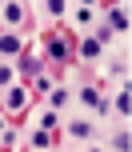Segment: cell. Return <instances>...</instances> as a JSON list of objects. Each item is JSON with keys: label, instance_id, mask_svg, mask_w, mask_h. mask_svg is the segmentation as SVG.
Segmentation results:
<instances>
[{"label": "cell", "instance_id": "cell-1", "mask_svg": "<svg viewBox=\"0 0 132 152\" xmlns=\"http://www.w3.org/2000/svg\"><path fill=\"white\" fill-rule=\"evenodd\" d=\"M40 60L44 64H68L72 60V40L68 36H60V32H48L44 40H40Z\"/></svg>", "mask_w": 132, "mask_h": 152}, {"label": "cell", "instance_id": "cell-2", "mask_svg": "<svg viewBox=\"0 0 132 152\" xmlns=\"http://www.w3.org/2000/svg\"><path fill=\"white\" fill-rule=\"evenodd\" d=\"M28 100H32V88L28 84H8L4 92H0V108H4V116L8 120H16V116H24V108H28Z\"/></svg>", "mask_w": 132, "mask_h": 152}, {"label": "cell", "instance_id": "cell-3", "mask_svg": "<svg viewBox=\"0 0 132 152\" xmlns=\"http://www.w3.org/2000/svg\"><path fill=\"white\" fill-rule=\"evenodd\" d=\"M44 68H48V64L40 60V52H24V56H16V60H12V72H16V80H20V84H32L36 76H44Z\"/></svg>", "mask_w": 132, "mask_h": 152}, {"label": "cell", "instance_id": "cell-4", "mask_svg": "<svg viewBox=\"0 0 132 152\" xmlns=\"http://www.w3.org/2000/svg\"><path fill=\"white\" fill-rule=\"evenodd\" d=\"M24 52H28V44H24V36H20V32L0 28V60H4V64H12L16 56H24Z\"/></svg>", "mask_w": 132, "mask_h": 152}, {"label": "cell", "instance_id": "cell-5", "mask_svg": "<svg viewBox=\"0 0 132 152\" xmlns=\"http://www.w3.org/2000/svg\"><path fill=\"white\" fill-rule=\"evenodd\" d=\"M0 24H4L8 32H20L24 24H28V4H0Z\"/></svg>", "mask_w": 132, "mask_h": 152}, {"label": "cell", "instance_id": "cell-6", "mask_svg": "<svg viewBox=\"0 0 132 152\" xmlns=\"http://www.w3.org/2000/svg\"><path fill=\"white\" fill-rule=\"evenodd\" d=\"M60 128L68 132L72 140H80V144H88V140L96 136V124H92V120H84V116H76V120H64Z\"/></svg>", "mask_w": 132, "mask_h": 152}, {"label": "cell", "instance_id": "cell-7", "mask_svg": "<svg viewBox=\"0 0 132 152\" xmlns=\"http://www.w3.org/2000/svg\"><path fill=\"white\" fill-rule=\"evenodd\" d=\"M104 28L116 36V32H128V8H120V4H112L108 8V20H104Z\"/></svg>", "mask_w": 132, "mask_h": 152}, {"label": "cell", "instance_id": "cell-8", "mask_svg": "<svg viewBox=\"0 0 132 152\" xmlns=\"http://www.w3.org/2000/svg\"><path fill=\"white\" fill-rule=\"evenodd\" d=\"M76 56H80V60H84V64H92V60H100V56H104V48L96 44L92 36H84V40H80V44H76Z\"/></svg>", "mask_w": 132, "mask_h": 152}, {"label": "cell", "instance_id": "cell-9", "mask_svg": "<svg viewBox=\"0 0 132 152\" xmlns=\"http://www.w3.org/2000/svg\"><path fill=\"white\" fill-rule=\"evenodd\" d=\"M76 100H80V104H84V108H100L104 92L96 88V84H80V88H76Z\"/></svg>", "mask_w": 132, "mask_h": 152}, {"label": "cell", "instance_id": "cell-10", "mask_svg": "<svg viewBox=\"0 0 132 152\" xmlns=\"http://www.w3.org/2000/svg\"><path fill=\"white\" fill-rule=\"evenodd\" d=\"M36 124H40V132H52V136H56V132H60V124H64V116L56 112V108H44Z\"/></svg>", "mask_w": 132, "mask_h": 152}, {"label": "cell", "instance_id": "cell-11", "mask_svg": "<svg viewBox=\"0 0 132 152\" xmlns=\"http://www.w3.org/2000/svg\"><path fill=\"white\" fill-rule=\"evenodd\" d=\"M28 144L36 148V152H52V144H56V140H52V132H40V128H32V132H28Z\"/></svg>", "mask_w": 132, "mask_h": 152}, {"label": "cell", "instance_id": "cell-12", "mask_svg": "<svg viewBox=\"0 0 132 152\" xmlns=\"http://www.w3.org/2000/svg\"><path fill=\"white\" fill-rule=\"evenodd\" d=\"M108 104H112V112H116V116H124V120H128V80L116 88V96H112Z\"/></svg>", "mask_w": 132, "mask_h": 152}, {"label": "cell", "instance_id": "cell-13", "mask_svg": "<svg viewBox=\"0 0 132 152\" xmlns=\"http://www.w3.org/2000/svg\"><path fill=\"white\" fill-rule=\"evenodd\" d=\"M68 100H72V92H68V88H60V84L48 92V108H56V112H64V108H68Z\"/></svg>", "mask_w": 132, "mask_h": 152}, {"label": "cell", "instance_id": "cell-14", "mask_svg": "<svg viewBox=\"0 0 132 152\" xmlns=\"http://www.w3.org/2000/svg\"><path fill=\"white\" fill-rule=\"evenodd\" d=\"M68 12H72V24H80V28L92 24V4H76V8H68Z\"/></svg>", "mask_w": 132, "mask_h": 152}, {"label": "cell", "instance_id": "cell-15", "mask_svg": "<svg viewBox=\"0 0 132 152\" xmlns=\"http://www.w3.org/2000/svg\"><path fill=\"white\" fill-rule=\"evenodd\" d=\"M44 12L52 16V20H64V16H68V4H64V0H48V4H44Z\"/></svg>", "mask_w": 132, "mask_h": 152}, {"label": "cell", "instance_id": "cell-16", "mask_svg": "<svg viewBox=\"0 0 132 152\" xmlns=\"http://www.w3.org/2000/svg\"><path fill=\"white\" fill-rule=\"evenodd\" d=\"M108 148H112V152H128V148H132V136H128V132H116Z\"/></svg>", "mask_w": 132, "mask_h": 152}, {"label": "cell", "instance_id": "cell-17", "mask_svg": "<svg viewBox=\"0 0 132 152\" xmlns=\"http://www.w3.org/2000/svg\"><path fill=\"white\" fill-rule=\"evenodd\" d=\"M8 84H16V72H12V64H4V60H0V92H4Z\"/></svg>", "mask_w": 132, "mask_h": 152}, {"label": "cell", "instance_id": "cell-18", "mask_svg": "<svg viewBox=\"0 0 132 152\" xmlns=\"http://www.w3.org/2000/svg\"><path fill=\"white\" fill-rule=\"evenodd\" d=\"M84 152H108V148H100V144H92V140H88V148Z\"/></svg>", "mask_w": 132, "mask_h": 152}, {"label": "cell", "instance_id": "cell-19", "mask_svg": "<svg viewBox=\"0 0 132 152\" xmlns=\"http://www.w3.org/2000/svg\"><path fill=\"white\" fill-rule=\"evenodd\" d=\"M4 128H8V116H4V112H0V132H4Z\"/></svg>", "mask_w": 132, "mask_h": 152}]
</instances>
